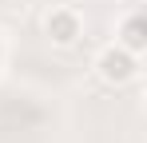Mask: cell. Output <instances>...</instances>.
Instances as JSON below:
<instances>
[{
  "label": "cell",
  "mask_w": 147,
  "mask_h": 143,
  "mask_svg": "<svg viewBox=\"0 0 147 143\" xmlns=\"http://www.w3.org/2000/svg\"><path fill=\"white\" fill-rule=\"evenodd\" d=\"M139 56L135 52H127L119 44H107L103 52L96 56V76L107 84V88H127L131 80H139Z\"/></svg>",
  "instance_id": "6da1fadb"
},
{
  "label": "cell",
  "mask_w": 147,
  "mask_h": 143,
  "mask_svg": "<svg viewBox=\"0 0 147 143\" xmlns=\"http://www.w3.org/2000/svg\"><path fill=\"white\" fill-rule=\"evenodd\" d=\"M44 36L56 48H72L84 36V16L76 8H68V4H60V8H52L48 16H44Z\"/></svg>",
  "instance_id": "7a4b0ae2"
},
{
  "label": "cell",
  "mask_w": 147,
  "mask_h": 143,
  "mask_svg": "<svg viewBox=\"0 0 147 143\" xmlns=\"http://www.w3.org/2000/svg\"><path fill=\"white\" fill-rule=\"evenodd\" d=\"M115 44L127 48V52H135V56H143L147 48V16L135 8V12H127L119 20V28H115Z\"/></svg>",
  "instance_id": "3957f363"
}]
</instances>
